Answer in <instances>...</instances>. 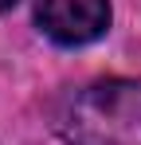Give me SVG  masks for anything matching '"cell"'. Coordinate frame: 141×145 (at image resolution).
<instances>
[{
  "label": "cell",
  "mask_w": 141,
  "mask_h": 145,
  "mask_svg": "<svg viewBox=\"0 0 141 145\" xmlns=\"http://www.w3.org/2000/svg\"><path fill=\"white\" fill-rule=\"evenodd\" d=\"M67 145H141V82L106 78L70 94L55 118Z\"/></svg>",
  "instance_id": "cell-1"
},
{
  "label": "cell",
  "mask_w": 141,
  "mask_h": 145,
  "mask_svg": "<svg viewBox=\"0 0 141 145\" xmlns=\"http://www.w3.org/2000/svg\"><path fill=\"white\" fill-rule=\"evenodd\" d=\"M35 24L63 47H82L110 27V0H35Z\"/></svg>",
  "instance_id": "cell-2"
}]
</instances>
